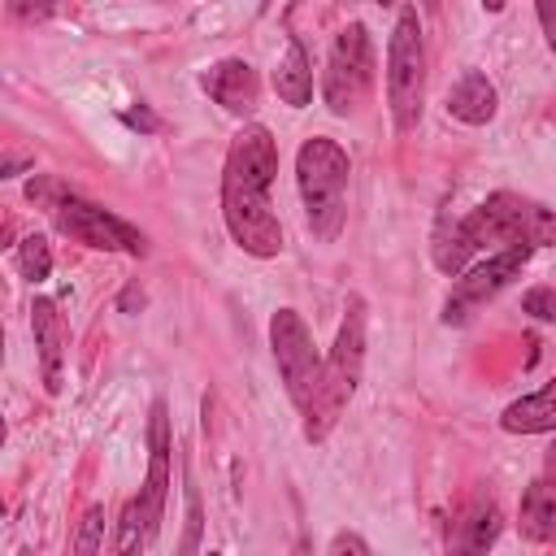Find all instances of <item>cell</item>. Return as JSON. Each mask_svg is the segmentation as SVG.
I'll return each instance as SVG.
<instances>
[{
	"label": "cell",
	"mask_w": 556,
	"mask_h": 556,
	"mask_svg": "<svg viewBox=\"0 0 556 556\" xmlns=\"http://www.w3.org/2000/svg\"><path fill=\"white\" fill-rule=\"evenodd\" d=\"M326 556H369V543L356 534V530H339L330 539V552Z\"/></svg>",
	"instance_id": "obj_24"
},
{
	"label": "cell",
	"mask_w": 556,
	"mask_h": 556,
	"mask_svg": "<svg viewBox=\"0 0 556 556\" xmlns=\"http://www.w3.org/2000/svg\"><path fill=\"white\" fill-rule=\"evenodd\" d=\"M465 222V235L473 248H547L556 243V213L543 208L539 200H526L517 191H495L486 195Z\"/></svg>",
	"instance_id": "obj_4"
},
{
	"label": "cell",
	"mask_w": 556,
	"mask_h": 556,
	"mask_svg": "<svg viewBox=\"0 0 556 556\" xmlns=\"http://www.w3.org/2000/svg\"><path fill=\"white\" fill-rule=\"evenodd\" d=\"M369 87H374V43H369V30L361 22H348L334 35V43H330L321 96H326L330 113L348 117V113L361 109V100L369 96Z\"/></svg>",
	"instance_id": "obj_6"
},
{
	"label": "cell",
	"mask_w": 556,
	"mask_h": 556,
	"mask_svg": "<svg viewBox=\"0 0 556 556\" xmlns=\"http://www.w3.org/2000/svg\"><path fill=\"white\" fill-rule=\"evenodd\" d=\"M30 330H35V348H39L43 387L56 395L61 391V361H65V321H61L52 300H35L30 304Z\"/></svg>",
	"instance_id": "obj_13"
},
{
	"label": "cell",
	"mask_w": 556,
	"mask_h": 556,
	"mask_svg": "<svg viewBox=\"0 0 556 556\" xmlns=\"http://www.w3.org/2000/svg\"><path fill=\"white\" fill-rule=\"evenodd\" d=\"M48 213H52L56 230L70 235L83 248H96V252H130V256H143L148 252V239L130 222H122L117 213H109V208H100V204H91V200H83L74 191H65Z\"/></svg>",
	"instance_id": "obj_7"
},
{
	"label": "cell",
	"mask_w": 556,
	"mask_h": 556,
	"mask_svg": "<svg viewBox=\"0 0 556 556\" xmlns=\"http://www.w3.org/2000/svg\"><path fill=\"white\" fill-rule=\"evenodd\" d=\"M17 269H22V278H30V282H43V278L52 274V248H48L43 235H26V239L17 243Z\"/></svg>",
	"instance_id": "obj_20"
},
{
	"label": "cell",
	"mask_w": 556,
	"mask_h": 556,
	"mask_svg": "<svg viewBox=\"0 0 556 556\" xmlns=\"http://www.w3.org/2000/svg\"><path fill=\"white\" fill-rule=\"evenodd\" d=\"M165 495H169V408H165V400H152V413H148V478H143V491H139L148 534H156L161 521H165Z\"/></svg>",
	"instance_id": "obj_10"
},
{
	"label": "cell",
	"mask_w": 556,
	"mask_h": 556,
	"mask_svg": "<svg viewBox=\"0 0 556 556\" xmlns=\"http://www.w3.org/2000/svg\"><path fill=\"white\" fill-rule=\"evenodd\" d=\"M204 556H222V552H204Z\"/></svg>",
	"instance_id": "obj_29"
},
{
	"label": "cell",
	"mask_w": 556,
	"mask_h": 556,
	"mask_svg": "<svg viewBox=\"0 0 556 556\" xmlns=\"http://www.w3.org/2000/svg\"><path fill=\"white\" fill-rule=\"evenodd\" d=\"M526 261H530V248H508V252H495V256H486L482 265L465 269V274L456 278L447 304H443V321H447V326L469 321V313H473L478 304H486L491 295H500V291L526 269Z\"/></svg>",
	"instance_id": "obj_9"
},
{
	"label": "cell",
	"mask_w": 556,
	"mask_h": 556,
	"mask_svg": "<svg viewBox=\"0 0 556 556\" xmlns=\"http://www.w3.org/2000/svg\"><path fill=\"white\" fill-rule=\"evenodd\" d=\"M495 109H500L495 83L486 74H478V70H465L456 78V87L447 91V113L456 122H465V126H486L495 117Z\"/></svg>",
	"instance_id": "obj_14"
},
{
	"label": "cell",
	"mask_w": 556,
	"mask_h": 556,
	"mask_svg": "<svg viewBox=\"0 0 556 556\" xmlns=\"http://www.w3.org/2000/svg\"><path fill=\"white\" fill-rule=\"evenodd\" d=\"M195 547H200V495L187 486V530H182L178 556H195Z\"/></svg>",
	"instance_id": "obj_23"
},
{
	"label": "cell",
	"mask_w": 556,
	"mask_h": 556,
	"mask_svg": "<svg viewBox=\"0 0 556 556\" xmlns=\"http://www.w3.org/2000/svg\"><path fill=\"white\" fill-rule=\"evenodd\" d=\"M500 426L508 434H543V430H556V378L543 382L539 391L513 400L504 413H500Z\"/></svg>",
	"instance_id": "obj_15"
},
{
	"label": "cell",
	"mask_w": 556,
	"mask_h": 556,
	"mask_svg": "<svg viewBox=\"0 0 556 556\" xmlns=\"http://www.w3.org/2000/svg\"><path fill=\"white\" fill-rule=\"evenodd\" d=\"M143 304H148L143 287H139V282H126V287H122V295H117V308H122V313H139Z\"/></svg>",
	"instance_id": "obj_25"
},
{
	"label": "cell",
	"mask_w": 556,
	"mask_h": 556,
	"mask_svg": "<svg viewBox=\"0 0 556 556\" xmlns=\"http://www.w3.org/2000/svg\"><path fill=\"white\" fill-rule=\"evenodd\" d=\"M473 252H478V248L469 243L465 222L443 213V217H439V226H434V235H430V261H434V269H439V274H447V278H460Z\"/></svg>",
	"instance_id": "obj_17"
},
{
	"label": "cell",
	"mask_w": 556,
	"mask_h": 556,
	"mask_svg": "<svg viewBox=\"0 0 556 556\" xmlns=\"http://www.w3.org/2000/svg\"><path fill=\"white\" fill-rule=\"evenodd\" d=\"M269 348H274V361H278V374H282V387H287L291 404L304 408L317 378H321V356H317L313 334H308V326L295 308H278L269 317Z\"/></svg>",
	"instance_id": "obj_8"
},
{
	"label": "cell",
	"mask_w": 556,
	"mask_h": 556,
	"mask_svg": "<svg viewBox=\"0 0 556 556\" xmlns=\"http://www.w3.org/2000/svg\"><path fill=\"white\" fill-rule=\"evenodd\" d=\"M278 174V143L265 126L248 122L230 148L222 169V217L230 239L248 256H278L282 252V222L269 204V182Z\"/></svg>",
	"instance_id": "obj_1"
},
{
	"label": "cell",
	"mask_w": 556,
	"mask_h": 556,
	"mask_svg": "<svg viewBox=\"0 0 556 556\" xmlns=\"http://www.w3.org/2000/svg\"><path fill=\"white\" fill-rule=\"evenodd\" d=\"M274 91L291 109H304L313 100V65H308L300 39H287V48H282V56L274 65Z\"/></svg>",
	"instance_id": "obj_16"
},
{
	"label": "cell",
	"mask_w": 556,
	"mask_h": 556,
	"mask_svg": "<svg viewBox=\"0 0 556 556\" xmlns=\"http://www.w3.org/2000/svg\"><path fill=\"white\" fill-rule=\"evenodd\" d=\"M126 122H130V126H143V130H156V117H152L148 109H139V113H126Z\"/></svg>",
	"instance_id": "obj_27"
},
{
	"label": "cell",
	"mask_w": 556,
	"mask_h": 556,
	"mask_svg": "<svg viewBox=\"0 0 556 556\" xmlns=\"http://www.w3.org/2000/svg\"><path fill=\"white\" fill-rule=\"evenodd\" d=\"M521 308H526L530 317H539V321H556V291H552V287H530V291L521 295Z\"/></svg>",
	"instance_id": "obj_22"
},
{
	"label": "cell",
	"mask_w": 556,
	"mask_h": 556,
	"mask_svg": "<svg viewBox=\"0 0 556 556\" xmlns=\"http://www.w3.org/2000/svg\"><path fill=\"white\" fill-rule=\"evenodd\" d=\"M361 369H365V300L352 295L348 308H343L339 334L330 343V356L321 361V378H317L308 404L300 408L304 413V439L308 443H321L339 426L348 400L356 395Z\"/></svg>",
	"instance_id": "obj_2"
},
{
	"label": "cell",
	"mask_w": 556,
	"mask_h": 556,
	"mask_svg": "<svg viewBox=\"0 0 556 556\" xmlns=\"http://www.w3.org/2000/svg\"><path fill=\"white\" fill-rule=\"evenodd\" d=\"M100 547H104V508L91 504L83 513V521H78V534H74V552L70 556H100Z\"/></svg>",
	"instance_id": "obj_21"
},
{
	"label": "cell",
	"mask_w": 556,
	"mask_h": 556,
	"mask_svg": "<svg viewBox=\"0 0 556 556\" xmlns=\"http://www.w3.org/2000/svg\"><path fill=\"white\" fill-rule=\"evenodd\" d=\"M543 469H547V478L556 482V439H552V447L543 452Z\"/></svg>",
	"instance_id": "obj_28"
},
{
	"label": "cell",
	"mask_w": 556,
	"mask_h": 556,
	"mask_svg": "<svg viewBox=\"0 0 556 556\" xmlns=\"http://www.w3.org/2000/svg\"><path fill=\"white\" fill-rule=\"evenodd\" d=\"M348 152L326 139V135H313L300 143L295 152V187H300V200H304V217H308V230L330 243L339 230H343V204H348Z\"/></svg>",
	"instance_id": "obj_3"
},
{
	"label": "cell",
	"mask_w": 556,
	"mask_h": 556,
	"mask_svg": "<svg viewBox=\"0 0 556 556\" xmlns=\"http://www.w3.org/2000/svg\"><path fill=\"white\" fill-rule=\"evenodd\" d=\"M200 87L213 104H222L226 113L235 117H248L261 100V78L256 70L243 61V56H226V61H213L204 74H200Z\"/></svg>",
	"instance_id": "obj_11"
},
{
	"label": "cell",
	"mask_w": 556,
	"mask_h": 556,
	"mask_svg": "<svg viewBox=\"0 0 556 556\" xmlns=\"http://www.w3.org/2000/svg\"><path fill=\"white\" fill-rule=\"evenodd\" d=\"M143 539H152V534H148V521H143L139 500H130V504L122 508V521H117L113 556H143Z\"/></svg>",
	"instance_id": "obj_19"
},
{
	"label": "cell",
	"mask_w": 556,
	"mask_h": 556,
	"mask_svg": "<svg viewBox=\"0 0 556 556\" xmlns=\"http://www.w3.org/2000/svg\"><path fill=\"white\" fill-rule=\"evenodd\" d=\"M521 534L534 543H556V482L539 478L521 491Z\"/></svg>",
	"instance_id": "obj_18"
},
{
	"label": "cell",
	"mask_w": 556,
	"mask_h": 556,
	"mask_svg": "<svg viewBox=\"0 0 556 556\" xmlns=\"http://www.w3.org/2000/svg\"><path fill=\"white\" fill-rule=\"evenodd\" d=\"M539 22H543V35L556 52V0H539Z\"/></svg>",
	"instance_id": "obj_26"
},
{
	"label": "cell",
	"mask_w": 556,
	"mask_h": 556,
	"mask_svg": "<svg viewBox=\"0 0 556 556\" xmlns=\"http://www.w3.org/2000/svg\"><path fill=\"white\" fill-rule=\"evenodd\" d=\"M421 104H426V43H421L417 9L404 4L387 39V109L395 130H413Z\"/></svg>",
	"instance_id": "obj_5"
},
{
	"label": "cell",
	"mask_w": 556,
	"mask_h": 556,
	"mask_svg": "<svg viewBox=\"0 0 556 556\" xmlns=\"http://www.w3.org/2000/svg\"><path fill=\"white\" fill-rule=\"evenodd\" d=\"M500 539V508L495 500L478 495L447 530V547L443 556H486V547Z\"/></svg>",
	"instance_id": "obj_12"
}]
</instances>
